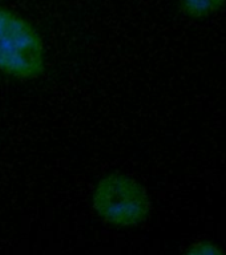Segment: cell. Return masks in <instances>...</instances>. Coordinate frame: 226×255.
Listing matches in <instances>:
<instances>
[{
  "label": "cell",
  "instance_id": "4",
  "mask_svg": "<svg viewBox=\"0 0 226 255\" xmlns=\"http://www.w3.org/2000/svg\"><path fill=\"white\" fill-rule=\"evenodd\" d=\"M187 255H223V253L212 243L201 242L192 246Z\"/></svg>",
  "mask_w": 226,
  "mask_h": 255
},
{
  "label": "cell",
  "instance_id": "3",
  "mask_svg": "<svg viewBox=\"0 0 226 255\" xmlns=\"http://www.w3.org/2000/svg\"><path fill=\"white\" fill-rule=\"evenodd\" d=\"M226 5V0H179V9L189 19H204Z\"/></svg>",
  "mask_w": 226,
  "mask_h": 255
},
{
  "label": "cell",
  "instance_id": "1",
  "mask_svg": "<svg viewBox=\"0 0 226 255\" xmlns=\"http://www.w3.org/2000/svg\"><path fill=\"white\" fill-rule=\"evenodd\" d=\"M48 67L45 41L27 16L0 3V75L29 83L41 79Z\"/></svg>",
  "mask_w": 226,
  "mask_h": 255
},
{
  "label": "cell",
  "instance_id": "2",
  "mask_svg": "<svg viewBox=\"0 0 226 255\" xmlns=\"http://www.w3.org/2000/svg\"><path fill=\"white\" fill-rule=\"evenodd\" d=\"M91 205L103 222L115 227L139 226L151 213L147 187L124 171H108L96 179Z\"/></svg>",
  "mask_w": 226,
  "mask_h": 255
}]
</instances>
